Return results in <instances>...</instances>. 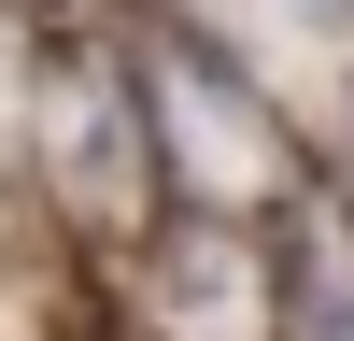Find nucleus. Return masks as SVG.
I'll use <instances>...</instances> for the list:
<instances>
[{"mask_svg": "<svg viewBox=\"0 0 354 341\" xmlns=\"http://www.w3.org/2000/svg\"><path fill=\"white\" fill-rule=\"evenodd\" d=\"M298 15H340V0H298Z\"/></svg>", "mask_w": 354, "mask_h": 341, "instance_id": "obj_2", "label": "nucleus"}, {"mask_svg": "<svg viewBox=\"0 0 354 341\" xmlns=\"http://www.w3.org/2000/svg\"><path fill=\"white\" fill-rule=\"evenodd\" d=\"M283 327L354 341V199H298V227H283Z\"/></svg>", "mask_w": 354, "mask_h": 341, "instance_id": "obj_1", "label": "nucleus"}]
</instances>
